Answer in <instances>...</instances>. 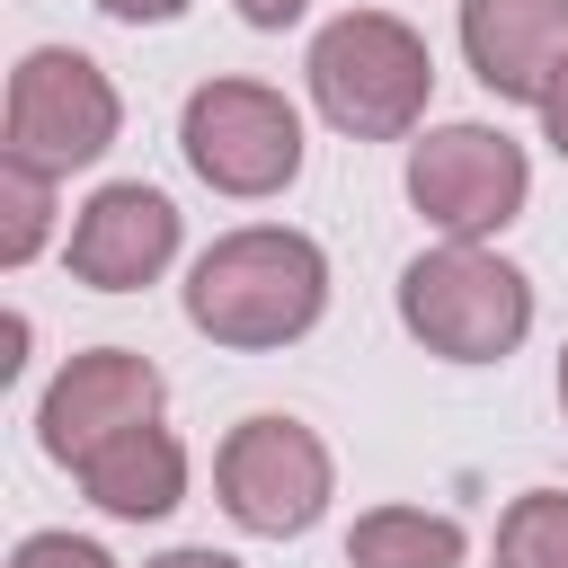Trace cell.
I'll return each instance as SVG.
<instances>
[{
  "instance_id": "obj_1",
  "label": "cell",
  "mask_w": 568,
  "mask_h": 568,
  "mask_svg": "<svg viewBox=\"0 0 568 568\" xmlns=\"http://www.w3.org/2000/svg\"><path fill=\"white\" fill-rule=\"evenodd\" d=\"M320 311H328V257L311 231L248 222V231H222L186 266V328L213 346H240V355L311 337Z\"/></svg>"
},
{
  "instance_id": "obj_2",
  "label": "cell",
  "mask_w": 568,
  "mask_h": 568,
  "mask_svg": "<svg viewBox=\"0 0 568 568\" xmlns=\"http://www.w3.org/2000/svg\"><path fill=\"white\" fill-rule=\"evenodd\" d=\"M311 106L346 133V142H399L417 133L426 98H435V53L408 18L390 9H346L311 36Z\"/></svg>"
},
{
  "instance_id": "obj_3",
  "label": "cell",
  "mask_w": 568,
  "mask_h": 568,
  "mask_svg": "<svg viewBox=\"0 0 568 568\" xmlns=\"http://www.w3.org/2000/svg\"><path fill=\"white\" fill-rule=\"evenodd\" d=\"M399 328L444 364H506L532 328V284L488 240H444L399 266Z\"/></svg>"
},
{
  "instance_id": "obj_4",
  "label": "cell",
  "mask_w": 568,
  "mask_h": 568,
  "mask_svg": "<svg viewBox=\"0 0 568 568\" xmlns=\"http://www.w3.org/2000/svg\"><path fill=\"white\" fill-rule=\"evenodd\" d=\"M115 133H124V98H115V80H106L89 53H71V44H36V53L9 71L0 160H27V169L71 178V169L106 160Z\"/></svg>"
},
{
  "instance_id": "obj_5",
  "label": "cell",
  "mask_w": 568,
  "mask_h": 568,
  "mask_svg": "<svg viewBox=\"0 0 568 568\" xmlns=\"http://www.w3.org/2000/svg\"><path fill=\"white\" fill-rule=\"evenodd\" d=\"M178 151L213 195H284L302 178V106L266 80H204L178 115Z\"/></svg>"
},
{
  "instance_id": "obj_6",
  "label": "cell",
  "mask_w": 568,
  "mask_h": 568,
  "mask_svg": "<svg viewBox=\"0 0 568 568\" xmlns=\"http://www.w3.org/2000/svg\"><path fill=\"white\" fill-rule=\"evenodd\" d=\"M213 497H222V515L240 532L293 541V532H311L328 515L337 462H328V444L302 417H240L222 435V453H213Z\"/></svg>"
},
{
  "instance_id": "obj_7",
  "label": "cell",
  "mask_w": 568,
  "mask_h": 568,
  "mask_svg": "<svg viewBox=\"0 0 568 568\" xmlns=\"http://www.w3.org/2000/svg\"><path fill=\"white\" fill-rule=\"evenodd\" d=\"M524 195H532V160L497 124H435L426 142H408V204L444 240H497L524 213Z\"/></svg>"
},
{
  "instance_id": "obj_8",
  "label": "cell",
  "mask_w": 568,
  "mask_h": 568,
  "mask_svg": "<svg viewBox=\"0 0 568 568\" xmlns=\"http://www.w3.org/2000/svg\"><path fill=\"white\" fill-rule=\"evenodd\" d=\"M142 417H160V364L133 355V346H89V355H71V364L44 382V399H36V444H44L62 470H80L106 435H124V426H142Z\"/></svg>"
},
{
  "instance_id": "obj_9",
  "label": "cell",
  "mask_w": 568,
  "mask_h": 568,
  "mask_svg": "<svg viewBox=\"0 0 568 568\" xmlns=\"http://www.w3.org/2000/svg\"><path fill=\"white\" fill-rule=\"evenodd\" d=\"M169 257H178V204L142 178H115L71 213V275L89 293H142L169 275Z\"/></svg>"
},
{
  "instance_id": "obj_10",
  "label": "cell",
  "mask_w": 568,
  "mask_h": 568,
  "mask_svg": "<svg viewBox=\"0 0 568 568\" xmlns=\"http://www.w3.org/2000/svg\"><path fill=\"white\" fill-rule=\"evenodd\" d=\"M462 53L488 98L541 106L550 71L568 62V0H462Z\"/></svg>"
},
{
  "instance_id": "obj_11",
  "label": "cell",
  "mask_w": 568,
  "mask_h": 568,
  "mask_svg": "<svg viewBox=\"0 0 568 568\" xmlns=\"http://www.w3.org/2000/svg\"><path fill=\"white\" fill-rule=\"evenodd\" d=\"M71 479L89 488L98 515H115V524H160V515L186 497V444H178L160 417H142V426L106 435Z\"/></svg>"
},
{
  "instance_id": "obj_12",
  "label": "cell",
  "mask_w": 568,
  "mask_h": 568,
  "mask_svg": "<svg viewBox=\"0 0 568 568\" xmlns=\"http://www.w3.org/2000/svg\"><path fill=\"white\" fill-rule=\"evenodd\" d=\"M462 550H470V532L426 506H373L346 532V568H462Z\"/></svg>"
},
{
  "instance_id": "obj_13",
  "label": "cell",
  "mask_w": 568,
  "mask_h": 568,
  "mask_svg": "<svg viewBox=\"0 0 568 568\" xmlns=\"http://www.w3.org/2000/svg\"><path fill=\"white\" fill-rule=\"evenodd\" d=\"M497 568H568V488H524L497 515Z\"/></svg>"
},
{
  "instance_id": "obj_14",
  "label": "cell",
  "mask_w": 568,
  "mask_h": 568,
  "mask_svg": "<svg viewBox=\"0 0 568 568\" xmlns=\"http://www.w3.org/2000/svg\"><path fill=\"white\" fill-rule=\"evenodd\" d=\"M53 240V169L0 160V266H27Z\"/></svg>"
},
{
  "instance_id": "obj_15",
  "label": "cell",
  "mask_w": 568,
  "mask_h": 568,
  "mask_svg": "<svg viewBox=\"0 0 568 568\" xmlns=\"http://www.w3.org/2000/svg\"><path fill=\"white\" fill-rule=\"evenodd\" d=\"M9 568H115V559L98 541H80V532H27L9 550Z\"/></svg>"
},
{
  "instance_id": "obj_16",
  "label": "cell",
  "mask_w": 568,
  "mask_h": 568,
  "mask_svg": "<svg viewBox=\"0 0 568 568\" xmlns=\"http://www.w3.org/2000/svg\"><path fill=\"white\" fill-rule=\"evenodd\" d=\"M541 133H550V151L568 160V62L550 71V89H541Z\"/></svg>"
},
{
  "instance_id": "obj_17",
  "label": "cell",
  "mask_w": 568,
  "mask_h": 568,
  "mask_svg": "<svg viewBox=\"0 0 568 568\" xmlns=\"http://www.w3.org/2000/svg\"><path fill=\"white\" fill-rule=\"evenodd\" d=\"M98 9H106V18H124V27H169L186 0H98Z\"/></svg>"
},
{
  "instance_id": "obj_18",
  "label": "cell",
  "mask_w": 568,
  "mask_h": 568,
  "mask_svg": "<svg viewBox=\"0 0 568 568\" xmlns=\"http://www.w3.org/2000/svg\"><path fill=\"white\" fill-rule=\"evenodd\" d=\"M231 9H240L248 27H266V36H275V27H293V18L311 9V0H231Z\"/></svg>"
},
{
  "instance_id": "obj_19",
  "label": "cell",
  "mask_w": 568,
  "mask_h": 568,
  "mask_svg": "<svg viewBox=\"0 0 568 568\" xmlns=\"http://www.w3.org/2000/svg\"><path fill=\"white\" fill-rule=\"evenodd\" d=\"M142 568H240L231 550H160V559H142Z\"/></svg>"
},
{
  "instance_id": "obj_20",
  "label": "cell",
  "mask_w": 568,
  "mask_h": 568,
  "mask_svg": "<svg viewBox=\"0 0 568 568\" xmlns=\"http://www.w3.org/2000/svg\"><path fill=\"white\" fill-rule=\"evenodd\" d=\"M559 408H568V346H559Z\"/></svg>"
}]
</instances>
